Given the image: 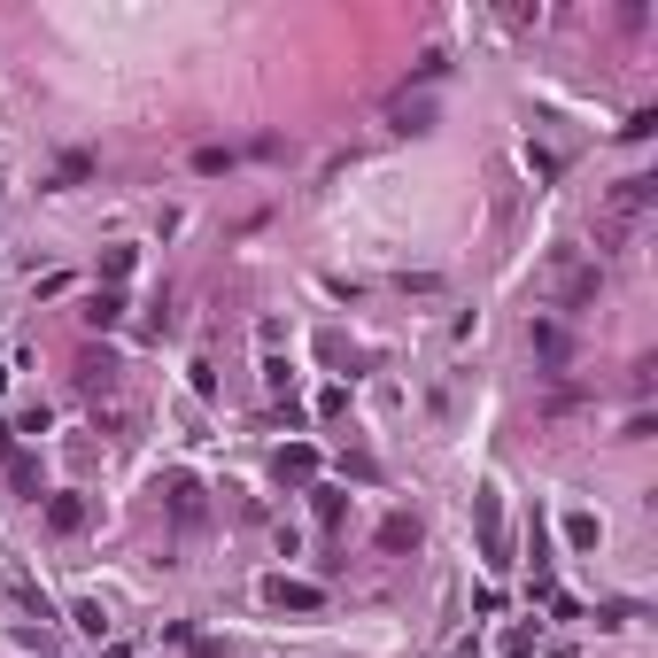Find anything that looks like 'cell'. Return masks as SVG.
<instances>
[{
    "mask_svg": "<svg viewBox=\"0 0 658 658\" xmlns=\"http://www.w3.org/2000/svg\"><path fill=\"white\" fill-rule=\"evenodd\" d=\"M597 287H604V264L581 256V248H550L542 271H535V302L550 310V318H573L581 302H597Z\"/></svg>",
    "mask_w": 658,
    "mask_h": 658,
    "instance_id": "6da1fadb",
    "label": "cell"
},
{
    "mask_svg": "<svg viewBox=\"0 0 658 658\" xmlns=\"http://www.w3.org/2000/svg\"><path fill=\"white\" fill-rule=\"evenodd\" d=\"M117 310H124L117 295H93V302H86V326H117Z\"/></svg>",
    "mask_w": 658,
    "mask_h": 658,
    "instance_id": "8fae6325",
    "label": "cell"
},
{
    "mask_svg": "<svg viewBox=\"0 0 658 658\" xmlns=\"http://www.w3.org/2000/svg\"><path fill=\"white\" fill-rule=\"evenodd\" d=\"M380 550H419V519H388V527H380Z\"/></svg>",
    "mask_w": 658,
    "mask_h": 658,
    "instance_id": "8992f818",
    "label": "cell"
},
{
    "mask_svg": "<svg viewBox=\"0 0 658 658\" xmlns=\"http://www.w3.org/2000/svg\"><path fill=\"white\" fill-rule=\"evenodd\" d=\"M310 473H318L310 449H279V480H310Z\"/></svg>",
    "mask_w": 658,
    "mask_h": 658,
    "instance_id": "ba28073f",
    "label": "cell"
},
{
    "mask_svg": "<svg viewBox=\"0 0 658 658\" xmlns=\"http://www.w3.org/2000/svg\"><path fill=\"white\" fill-rule=\"evenodd\" d=\"M527 349H535L550 372H566V364H573V326H566V318H550V310H535V318H527Z\"/></svg>",
    "mask_w": 658,
    "mask_h": 658,
    "instance_id": "3957f363",
    "label": "cell"
},
{
    "mask_svg": "<svg viewBox=\"0 0 658 658\" xmlns=\"http://www.w3.org/2000/svg\"><path fill=\"white\" fill-rule=\"evenodd\" d=\"M527 171H535V179H558V171H566V155H558V148H535V140H527Z\"/></svg>",
    "mask_w": 658,
    "mask_h": 658,
    "instance_id": "52a82bcc",
    "label": "cell"
},
{
    "mask_svg": "<svg viewBox=\"0 0 658 658\" xmlns=\"http://www.w3.org/2000/svg\"><path fill=\"white\" fill-rule=\"evenodd\" d=\"M388 117H395V132H426V117H434V109H426V101H395Z\"/></svg>",
    "mask_w": 658,
    "mask_h": 658,
    "instance_id": "9c48e42d",
    "label": "cell"
},
{
    "mask_svg": "<svg viewBox=\"0 0 658 658\" xmlns=\"http://www.w3.org/2000/svg\"><path fill=\"white\" fill-rule=\"evenodd\" d=\"M264 604H279V612H318L326 589H310V581H264Z\"/></svg>",
    "mask_w": 658,
    "mask_h": 658,
    "instance_id": "277c9868",
    "label": "cell"
},
{
    "mask_svg": "<svg viewBox=\"0 0 658 658\" xmlns=\"http://www.w3.org/2000/svg\"><path fill=\"white\" fill-rule=\"evenodd\" d=\"M47 527H55V535H78V527H86V504H78V496H47Z\"/></svg>",
    "mask_w": 658,
    "mask_h": 658,
    "instance_id": "5b68a950",
    "label": "cell"
},
{
    "mask_svg": "<svg viewBox=\"0 0 658 658\" xmlns=\"http://www.w3.org/2000/svg\"><path fill=\"white\" fill-rule=\"evenodd\" d=\"M651 202H658V186L643 179V171L612 186V194H604V210H597V256H604V248H628V240L643 233V217H651Z\"/></svg>",
    "mask_w": 658,
    "mask_h": 658,
    "instance_id": "7a4b0ae2",
    "label": "cell"
},
{
    "mask_svg": "<svg viewBox=\"0 0 658 658\" xmlns=\"http://www.w3.org/2000/svg\"><path fill=\"white\" fill-rule=\"evenodd\" d=\"M566 535H573V550H597V535H604V527L589 519V511H573V519H566Z\"/></svg>",
    "mask_w": 658,
    "mask_h": 658,
    "instance_id": "30bf717a",
    "label": "cell"
}]
</instances>
